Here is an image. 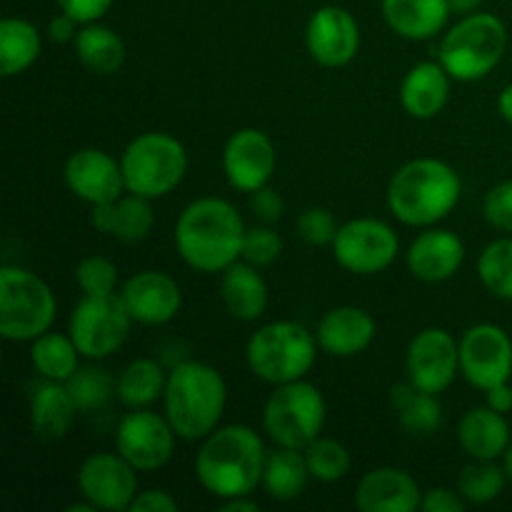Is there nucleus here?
<instances>
[{
	"mask_svg": "<svg viewBox=\"0 0 512 512\" xmlns=\"http://www.w3.org/2000/svg\"><path fill=\"white\" fill-rule=\"evenodd\" d=\"M245 225L235 205L223 198H200L175 223V248L198 273H223L243 253Z\"/></svg>",
	"mask_w": 512,
	"mask_h": 512,
	"instance_id": "obj_1",
	"label": "nucleus"
},
{
	"mask_svg": "<svg viewBox=\"0 0 512 512\" xmlns=\"http://www.w3.org/2000/svg\"><path fill=\"white\" fill-rule=\"evenodd\" d=\"M265 455L263 440L253 428L225 425L205 438L195 458V475L220 500L250 495L263 483Z\"/></svg>",
	"mask_w": 512,
	"mask_h": 512,
	"instance_id": "obj_2",
	"label": "nucleus"
},
{
	"mask_svg": "<svg viewBox=\"0 0 512 512\" xmlns=\"http://www.w3.org/2000/svg\"><path fill=\"white\" fill-rule=\"evenodd\" d=\"M165 418L170 420L178 438L205 440L213 430H218L220 418L225 413V388L223 375L205 363H180L165 383Z\"/></svg>",
	"mask_w": 512,
	"mask_h": 512,
	"instance_id": "obj_3",
	"label": "nucleus"
},
{
	"mask_svg": "<svg viewBox=\"0 0 512 512\" xmlns=\"http://www.w3.org/2000/svg\"><path fill=\"white\" fill-rule=\"evenodd\" d=\"M460 175L448 163L418 158L405 163L388 185L390 213L405 225H435L453 213L460 200Z\"/></svg>",
	"mask_w": 512,
	"mask_h": 512,
	"instance_id": "obj_4",
	"label": "nucleus"
},
{
	"mask_svg": "<svg viewBox=\"0 0 512 512\" xmlns=\"http://www.w3.org/2000/svg\"><path fill=\"white\" fill-rule=\"evenodd\" d=\"M508 48L505 23L493 13L463 15L440 43V63L450 78L473 83L493 73Z\"/></svg>",
	"mask_w": 512,
	"mask_h": 512,
	"instance_id": "obj_5",
	"label": "nucleus"
},
{
	"mask_svg": "<svg viewBox=\"0 0 512 512\" xmlns=\"http://www.w3.org/2000/svg\"><path fill=\"white\" fill-rule=\"evenodd\" d=\"M318 338L298 323L278 320L253 333L248 340V365L260 380L273 385L303 380L315 365Z\"/></svg>",
	"mask_w": 512,
	"mask_h": 512,
	"instance_id": "obj_6",
	"label": "nucleus"
},
{
	"mask_svg": "<svg viewBox=\"0 0 512 512\" xmlns=\"http://www.w3.org/2000/svg\"><path fill=\"white\" fill-rule=\"evenodd\" d=\"M125 190L140 198H163L173 193L188 170V153L178 138L168 133H143L125 148L120 158Z\"/></svg>",
	"mask_w": 512,
	"mask_h": 512,
	"instance_id": "obj_7",
	"label": "nucleus"
},
{
	"mask_svg": "<svg viewBox=\"0 0 512 512\" xmlns=\"http://www.w3.org/2000/svg\"><path fill=\"white\" fill-rule=\"evenodd\" d=\"M55 320V295L30 270L5 265L0 270V335L25 343L48 333Z\"/></svg>",
	"mask_w": 512,
	"mask_h": 512,
	"instance_id": "obj_8",
	"label": "nucleus"
},
{
	"mask_svg": "<svg viewBox=\"0 0 512 512\" xmlns=\"http://www.w3.org/2000/svg\"><path fill=\"white\" fill-rule=\"evenodd\" d=\"M325 425V398L308 380L275 388L263 413V428L280 448L305 450Z\"/></svg>",
	"mask_w": 512,
	"mask_h": 512,
	"instance_id": "obj_9",
	"label": "nucleus"
},
{
	"mask_svg": "<svg viewBox=\"0 0 512 512\" xmlns=\"http://www.w3.org/2000/svg\"><path fill=\"white\" fill-rule=\"evenodd\" d=\"M133 323L120 293L85 295L70 315L68 335L83 358L103 360L123 348Z\"/></svg>",
	"mask_w": 512,
	"mask_h": 512,
	"instance_id": "obj_10",
	"label": "nucleus"
},
{
	"mask_svg": "<svg viewBox=\"0 0 512 512\" xmlns=\"http://www.w3.org/2000/svg\"><path fill=\"white\" fill-rule=\"evenodd\" d=\"M398 233L375 218H355L340 225L333 240V255L345 270L358 275H375L390 268L398 258Z\"/></svg>",
	"mask_w": 512,
	"mask_h": 512,
	"instance_id": "obj_11",
	"label": "nucleus"
},
{
	"mask_svg": "<svg viewBox=\"0 0 512 512\" xmlns=\"http://www.w3.org/2000/svg\"><path fill=\"white\" fill-rule=\"evenodd\" d=\"M175 438L168 418H160L153 410L138 408L125 415L115 433V448L138 473H150L168 465L175 453Z\"/></svg>",
	"mask_w": 512,
	"mask_h": 512,
	"instance_id": "obj_12",
	"label": "nucleus"
},
{
	"mask_svg": "<svg viewBox=\"0 0 512 512\" xmlns=\"http://www.w3.org/2000/svg\"><path fill=\"white\" fill-rule=\"evenodd\" d=\"M460 370L478 390L508 383L512 375V340L500 325H473L460 340Z\"/></svg>",
	"mask_w": 512,
	"mask_h": 512,
	"instance_id": "obj_13",
	"label": "nucleus"
},
{
	"mask_svg": "<svg viewBox=\"0 0 512 512\" xmlns=\"http://www.w3.org/2000/svg\"><path fill=\"white\" fill-rule=\"evenodd\" d=\"M138 470L120 453H93L78 468V488L98 510H130L138 495Z\"/></svg>",
	"mask_w": 512,
	"mask_h": 512,
	"instance_id": "obj_14",
	"label": "nucleus"
},
{
	"mask_svg": "<svg viewBox=\"0 0 512 512\" xmlns=\"http://www.w3.org/2000/svg\"><path fill=\"white\" fill-rule=\"evenodd\" d=\"M408 383L425 393L440 395L453 385L460 368V345L443 328H428L408 348Z\"/></svg>",
	"mask_w": 512,
	"mask_h": 512,
	"instance_id": "obj_15",
	"label": "nucleus"
},
{
	"mask_svg": "<svg viewBox=\"0 0 512 512\" xmlns=\"http://www.w3.org/2000/svg\"><path fill=\"white\" fill-rule=\"evenodd\" d=\"M223 170L235 190L255 193V190L265 188L275 173L273 140L258 128L238 130L225 143Z\"/></svg>",
	"mask_w": 512,
	"mask_h": 512,
	"instance_id": "obj_16",
	"label": "nucleus"
},
{
	"mask_svg": "<svg viewBox=\"0 0 512 512\" xmlns=\"http://www.w3.org/2000/svg\"><path fill=\"white\" fill-rule=\"evenodd\" d=\"M308 53L325 68H340L355 58L360 48V28L353 13L340 5H325L313 13L305 33Z\"/></svg>",
	"mask_w": 512,
	"mask_h": 512,
	"instance_id": "obj_17",
	"label": "nucleus"
},
{
	"mask_svg": "<svg viewBox=\"0 0 512 512\" xmlns=\"http://www.w3.org/2000/svg\"><path fill=\"white\" fill-rule=\"evenodd\" d=\"M65 185L75 198L103 205L120 198L125 190L123 168L113 155L98 148H80L65 163Z\"/></svg>",
	"mask_w": 512,
	"mask_h": 512,
	"instance_id": "obj_18",
	"label": "nucleus"
},
{
	"mask_svg": "<svg viewBox=\"0 0 512 512\" xmlns=\"http://www.w3.org/2000/svg\"><path fill=\"white\" fill-rule=\"evenodd\" d=\"M125 308L135 323L143 325H165L180 313L183 293L180 285L170 275L160 270H143L133 278L125 280L120 290Z\"/></svg>",
	"mask_w": 512,
	"mask_h": 512,
	"instance_id": "obj_19",
	"label": "nucleus"
},
{
	"mask_svg": "<svg viewBox=\"0 0 512 512\" xmlns=\"http://www.w3.org/2000/svg\"><path fill=\"white\" fill-rule=\"evenodd\" d=\"M423 503L420 485L400 468H375L360 478L355 508L363 512H415Z\"/></svg>",
	"mask_w": 512,
	"mask_h": 512,
	"instance_id": "obj_20",
	"label": "nucleus"
},
{
	"mask_svg": "<svg viewBox=\"0 0 512 512\" xmlns=\"http://www.w3.org/2000/svg\"><path fill=\"white\" fill-rule=\"evenodd\" d=\"M318 345L333 358L360 355L375 338V320L368 310L355 305H340L320 318L315 330Z\"/></svg>",
	"mask_w": 512,
	"mask_h": 512,
	"instance_id": "obj_21",
	"label": "nucleus"
},
{
	"mask_svg": "<svg viewBox=\"0 0 512 512\" xmlns=\"http://www.w3.org/2000/svg\"><path fill=\"white\" fill-rule=\"evenodd\" d=\"M465 260V245L450 230H428L418 235L408 250L410 273L425 283H443L460 270Z\"/></svg>",
	"mask_w": 512,
	"mask_h": 512,
	"instance_id": "obj_22",
	"label": "nucleus"
},
{
	"mask_svg": "<svg viewBox=\"0 0 512 512\" xmlns=\"http://www.w3.org/2000/svg\"><path fill=\"white\" fill-rule=\"evenodd\" d=\"M90 223L98 233L113 235L120 243H140L153 230L155 213L148 198L128 193L110 200V203L93 205Z\"/></svg>",
	"mask_w": 512,
	"mask_h": 512,
	"instance_id": "obj_23",
	"label": "nucleus"
},
{
	"mask_svg": "<svg viewBox=\"0 0 512 512\" xmlns=\"http://www.w3.org/2000/svg\"><path fill=\"white\" fill-rule=\"evenodd\" d=\"M450 95V73L443 68V63H423L413 65L405 73L400 83V103L405 113L413 118L430 120L445 108Z\"/></svg>",
	"mask_w": 512,
	"mask_h": 512,
	"instance_id": "obj_24",
	"label": "nucleus"
},
{
	"mask_svg": "<svg viewBox=\"0 0 512 512\" xmlns=\"http://www.w3.org/2000/svg\"><path fill=\"white\" fill-rule=\"evenodd\" d=\"M460 448L473 460H498L510 448V425L493 408H473L460 418Z\"/></svg>",
	"mask_w": 512,
	"mask_h": 512,
	"instance_id": "obj_25",
	"label": "nucleus"
},
{
	"mask_svg": "<svg viewBox=\"0 0 512 512\" xmlns=\"http://www.w3.org/2000/svg\"><path fill=\"white\" fill-rule=\"evenodd\" d=\"M78 413V403L73 400L65 383L45 380L43 385L35 388L33 400H30V425L40 440L65 438Z\"/></svg>",
	"mask_w": 512,
	"mask_h": 512,
	"instance_id": "obj_26",
	"label": "nucleus"
},
{
	"mask_svg": "<svg viewBox=\"0 0 512 512\" xmlns=\"http://www.w3.org/2000/svg\"><path fill=\"white\" fill-rule=\"evenodd\" d=\"M220 298L233 318L253 323L268 308V283L250 263H233L220 278Z\"/></svg>",
	"mask_w": 512,
	"mask_h": 512,
	"instance_id": "obj_27",
	"label": "nucleus"
},
{
	"mask_svg": "<svg viewBox=\"0 0 512 512\" xmlns=\"http://www.w3.org/2000/svg\"><path fill=\"white\" fill-rule=\"evenodd\" d=\"M390 28L408 40H428L445 28L450 18L448 0H383Z\"/></svg>",
	"mask_w": 512,
	"mask_h": 512,
	"instance_id": "obj_28",
	"label": "nucleus"
},
{
	"mask_svg": "<svg viewBox=\"0 0 512 512\" xmlns=\"http://www.w3.org/2000/svg\"><path fill=\"white\" fill-rule=\"evenodd\" d=\"M75 58L98 75H113L123 68L125 63V43L113 28L105 25L88 23L83 30H78L73 40Z\"/></svg>",
	"mask_w": 512,
	"mask_h": 512,
	"instance_id": "obj_29",
	"label": "nucleus"
},
{
	"mask_svg": "<svg viewBox=\"0 0 512 512\" xmlns=\"http://www.w3.org/2000/svg\"><path fill=\"white\" fill-rule=\"evenodd\" d=\"M310 480L308 463H305V453L293 448H280L270 450L265 455V468H263V485L268 495L280 503H288L303 495L305 485Z\"/></svg>",
	"mask_w": 512,
	"mask_h": 512,
	"instance_id": "obj_30",
	"label": "nucleus"
},
{
	"mask_svg": "<svg viewBox=\"0 0 512 512\" xmlns=\"http://www.w3.org/2000/svg\"><path fill=\"white\" fill-rule=\"evenodd\" d=\"M390 405H393L400 425L410 435H433L443 423V408L438 403V395L425 393L410 383L395 385L390 390Z\"/></svg>",
	"mask_w": 512,
	"mask_h": 512,
	"instance_id": "obj_31",
	"label": "nucleus"
},
{
	"mask_svg": "<svg viewBox=\"0 0 512 512\" xmlns=\"http://www.w3.org/2000/svg\"><path fill=\"white\" fill-rule=\"evenodd\" d=\"M40 58V33L23 18H5L0 23V68L5 78L25 73Z\"/></svg>",
	"mask_w": 512,
	"mask_h": 512,
	"instance_id": "obj_32",
	"label": "nucleus"
},
{
	"mask_svg": "<svg viewBox=\"0 0 512 512\" xmlns=\"http://www.w3.org/2000/svg\"><path fill=\"white\" fill-rule=\"evenodd\" d=\"M165 378L160 363L150 358H138L125 365L118 378V400L130 410L148 408L165 393Z\"/></svg>",
	"mask_w": 512,
	"mask_h": 512,
	"instance_id": "obj_33",
	"label": "nucleus"
},
{
	"mask_svg": "<svg viewBox=\"0 0 512 512\" xmlns=\"http://www.w3.org/2000/svg\"><path fill=\"white\" fill-rule=\"evenodd\" d=\"M78 358L80 350L70 335L43 333L33 340V348H30L33 368L45 380H55V383H68L73 378L78 370Z\"/></svg>",
	"mask_w": 512,
	"mask_h": 512,
	"instance_id": "obj_34",
	"label": "nucleus"
},
{
	"mask_svg": "<svg viewBox=\"0 0 512 512\" xmlns=\"http://www.w3.org/2000/svg\"><path fill=\"white\" fill-rule=\"evenodd\" d=\"M508 483L505 468H498L493 460H475L473 465L463 468L458 478V493L463 495L465 503L485 505L500 498Z\"/></svg>",
	"mask_w": 512,
	"mask_h": 512,
	"instance_id": "obj_35",
	"label": "nucleus"
},
{
	"mask_svg": "<svg viewBox=\"0 0 512 512\" xmlns=\"http://www.w3.org/2000/svg\"><path fill=\"white\" fill-rule=\"evenodd\" d=\"M478 275L495 298L512 303V238L493 240L480 253Z\"/></svg>",
	"mask_w": 512,
	"mask_h": 512,
	"instance_id": "obj_36",
	"label": "nucleus"
},
{
	"mask_svg": "<svg viewBox=\"0 0 512 512\" xmlns=\"http://www.w3.org/2000/svg\"><path fill=\"white\" fill-rule=\"evenodd\" d=\"M65 385H68L70 395H73V400L78 403L80 413L105 408V405L110 403V398L118 395V380L110 378L108 370L95 368V365L78 368L73 378Z\"/></svg>",
	"mask_w": 512,
	"mask_h": 512,
	"instance_id": "obj_37",
	"label": "nucleus"
},
{
	"mask_svg": "<svg viewBox=\"0 0 512 512\" xmlns=\"http://www.w3.org/2000/svg\"><path fill=\"white\" fill-rule=\"evenodd\" d=\"M303 453L310 470V478L320 480V483H335V480H343L348 475L350 453L338 440L315 438Z\"/></svg>",
	"mask_w": 512,
	"mask_h": 512,
	"instance_id": "obj_38",
	"label": "nucleus"
},
{
	"mask_svg": "<svg viewBox=\"0 0 512 512\" xmlns=\"http://www.w3.org/2000/svg\"><path fill=\"white\" fill-rule=\"evenodd\" d=\"M75 280L85 295H108L118 288V268L103 255H90L75 268Z\"/></svg>",
	"mask_w": 512,
	"mask_h": 512,
	"instance_id": "obj_39",
	"label": "nucleus"
},
{
	"mask_svg": "<svg viewBox=\"0 0 512 512\" xmlns=\"http://www.w3.org/2000/svg\"><path fill=\"white\" fill-rule=\"evenodd\" d=\"M280 253H283V240L273 228L245 230L243 253H240L245 263L255 265V268H265V265H273L280 258Z\"/></svg>",
	"mask_w": 512,
	"mask_h": 512,
	"instance_id": "obj_40",
	"label": "nucleus"
},
{
	"mask_svg": "<svg viewBox=\"0 0 512 512\" xmlns=\"http://www.w3.org/2000/svg\"><path fill=\"white\" fill-rule=\"evenodd\" d=\"M298 235L310 245H333L338 235L335 215L325 208H308L298 218Z\"/></svg>",
	"mask_w": 512,
	"mask_h": 512,
	"instance_id": "obj_41",
	"label": "nucleus"
},
{
	"mask_svg": "<svg viewBox=\"0 0 512 512\" xmlns=\"http://www.w3.org/2000/svg\"><path fill=\"white\" fill-rule=\"evenodd\" d=\"M483 213L493 228L512 233V180H505V183H498L488 190Z\"/></svg>",
	"mask_w": 512,
	"mask_h": 512,
	"instance_id": "obj_42",
	"label": "nucleus"
},
{
	"mask_svg": "<svg viewBox=\"0 0 512 512\" xmlns=\"http://www.w3.org/2000/svg\"><path fill=\"white\" fill-rule=\"evenodd\" d=\"M55 3H58L60 13H68L78 23L88 25L103 18L110 5H113V0H55Z\"/></svg>",
	"mask_w": 512,
	"mask_h": 512,
	"instance_id": "obj_43",
	"label": "nucleus"
},
{
	"mask_svg": "<svg viewBox=\"0 0 512 512\" xmlns=\"http://www.w3.org/2000/svg\"><path fill=\"white\" fill-rule=\"evenodd\" d=\"M250 205H253V213L258 215L260 220H265V223H275V220L283 218V213H285L283 198H280L273 188H268V185L260 190H255Z\"/></svg>",
	"mask_w": 512,
	"mask_h": 512,
	"instance_id": "obj_44",
	"label": "nucleus"
},
{
	"mask_svg": "<svg viewBox=\"0 0 512 512\" xmlns=\"http://www.w3.org/2000/svg\"><path fill=\"white\" fill-rule=\"evenodd\" d=\"M178 510V500L168 495L165 490H143L135 495L130 503V512H175Z\"/></svg>",
	"mask_w": 512,
	"mask_h": 512,
	"instance_id": "obj_45",
	"label": "nucleus"
},
{
	"mask_svg": "<svg viewBox=\"0 0 512 512\" xmlns=\"http://www.w3.org/2000/svg\"><path fill=\"white\" fill-rule=\"evenodd\" d=\"M420 508L425 512H463L465 510V500L460 493H453V490L445 488H435L428 490L423 495V503Z\"/></svg>",
	"mask_w": 512,
	"mask_h": 512,
	"instance_id": "obj_46",
	"label": "nucleus"
},
{
	"mask_svg": "<svg viewBox=\"0 0 512 512\" xmlns=\"http://www.w3.org/2000/svg\"><path fill=\"white\" fill-rule=\"evenodd\" d=\"M48 35L53 43H70V40H75V35H78V20L70 18L68 13L55 15L48 25Z\"/></svg>",
	"mask_w": 512,
	"mask_h": 512,
	"instance_id": "obj_47",
	"label": "nucleus"
},
{
	"mask_svg": "<svg viewBox=\"0 0 512 512\" xmlns=\"http://www.w3.org/2000/svg\"><path fill=\"white\" fill-rule=\"evenodd\" d=\"M485 393H488V408L498 410V413H503V415L512 413V385H510V380H508V383H500V385H495V388L485 390Z\"/></svg>",
	"mask_w": 512,
	"mask_h": 512,
	"instance_id": "obj_48",
	"label": "nucleus"
},
{
	"mask_svg": "<svg viewBox=\"0 0 512 512\" xmlns=\"http://www.w3.org/2000/svg\"><path fill=\"white\" fill-rule=\"evenodd\" d=\"M220 510L225 512H255L258 510V503L248 500V495H238V498H225L220 503Z\"/></svg>",
	"mask_w": 512,
	"mask_h": 512,
	"instance_id": "obj_49",
	"label": "nucleus"
},
{
	"mask_svg": "<svg viewBox=\"0 0 512 512\" xmlns=\"http://www.w3.org/2000/svg\"><path fill=\"white\" fill-rule=\"evenodd\" d=\"M498 110H500V115H503V118L508 120V123H512V83L505 85L503 93H500Z\"/></svg>",
	"mask_w": 512,
	"mask_h": 512,
	"instance_id": "obj_50",
	"label": "nucleus"
},
{
	"mask_svg": "<svg viewBox=\"0 0 512 512\" xmlns=\"http://www.w3.org/2000/svg\"><path fill=\"white\" fill-rule=\"evenodd\" d=\"M483 0H448L450 13H460V15H470L480 8Z\"/></svg>",
	"mask_w": 512,
	"mask_h": 512,
	"instance_id": "obj_51",
	"label": "nucleus"
},
{
	"mask_svg": "<svg viewBox=\"0 0 512 512\" xmlns=\"http://www.w3.org/2000/svg\"><path fill=\"white\" fill-rule=\"evenodd\" d=\"M98 508H95L90 500H85V503H75V505H68V512H95Z\"/></svg>",
	"mask_w": 512,
	"mask_h": 512,
	"instance_id": "obj_52",
	"label": "nucleus"
},
{
	"mask_svg": "<svg viewBox=\"0 0 512 512\" xmlns=\"http://www.w3.org/2000/svg\"><path fill=\"white\" fill-rule=\"evenodd\" d=\"M503 468H505V473H508V480L512 483V443H510V448L505 450V455H503Z\"/></svg>",
	"mask_w": 512,
	"mask_h": 512,
	"instance_id": "obj_53",
	"label": "nucleus"
}]
</instances>
